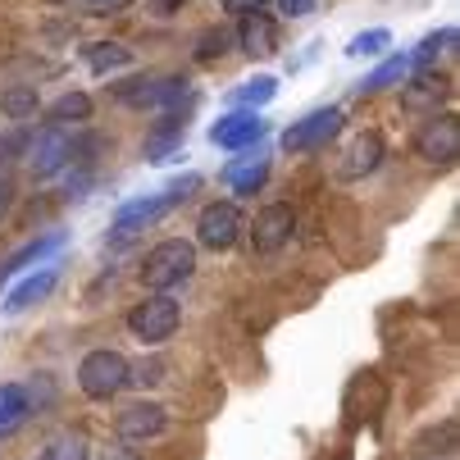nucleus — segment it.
<instances>
[{
  "instance_id": "f257e3e1",
  "label": "nucleus",
  "mask_w": 460,
  "mask_h": 460,
  "mask_svg": "<svg viewBox=\"0 0 460 460\" xmlns=\"http://www.w3.org/2000/svg\"><path fill=\"white\" fill-rule=\"evenodd\" d=\"M201 187V178L196 173H187L182 182H173V187H164L160 196H146V201H128V206H119V215H114V224H110V246H128L137 233H146V224H155L160 215H169L178 201H187V191H196Z\"/></svg>"
},
{
  "instance_id": "f03ea898",
  "label": "nucleus",
  "mask_w": 460,
  "mask_h": 460,
  "mask_svg": "<svg viewBox=\"0 0 460 460\" xmlns=\"http://www.w3.org/2000/svg\"><path fill=\"white\" fill-rule=\"evenodd\" d=\"M191 274H196V246L182 242V237H169V242L151 246L146 260H142V288L146 292H173Z\"/></svg>"
},
{
  "instance_id": "7ed1b4c3",
  "label": "nucleus",
  "mask_w": 460,
  "mask_h": 460,
  "mask_svg": "<svg viewBox=\"0 0 460 460\" xmlns=\"http://www.w3.org/2000/svg\"><path fill=\"white\" fill-rule=\"evenodd\" d=\"M178 323H182V305L169 292H151L142 305L128 310V333H133L137 342H146V347L169 342L178 333Z\"/></svg>"
},
{
  "instance_id": "20e7f679",
  "label": "nucleus",
  "mask_w": 460,
  "mask_h": 460,
  "mask_svg": "<svg viewBox=\"0 0 460 460\" xmlns=\"http://www.w3.org/2000/svg\"><path fill=\"white\" fill-rule=\"evenodd\" d=\"M78 387L92 402H110L128 387V360L119 351H87L78 365Z\"/></svg>"
},
{
  "instance_id": "39448f33",
  "label": "nucleus",
  "mask_w": 460,
  "mask_h": 460,
  "mask_svg": "<svg viewBox=\"0 0 460 460\" xmlns=\"http://www.w3.org/2000/svg\"><path fill=\"white\" fill-rule=\"evenodd\" d=\"M110 92H114V101L133 105V110H173L187 96V78H173V74H164V78H128V83H114Z\"/></svg>"
},
{
  "instance_id": "423d86ee",
  "label": "nucleus",
  "mask_w": 460,
  "mask_h": 460,
  "mask_svg": "<svg viewBox=\"0 0 460 460\" xmlns=\"http://www.w3.org/2000/svg\"><path fill=\"white\" fill-rule=\"evenodd\" d=\"M246 233V219L237 210V201H210L201 215H196V242L206 251H233Z\"/></svg>"
},
{
  "instance_id": "0eeeda50",
  "label": "nucleus",
  "mask_w": 460,
  "mask_h": 460,
  "mask_svg": "<svg viewBox=\"0 0 460 460\" xmlns=\"http://www.w3.org/2000/svg\"><path fill=\"white\" fill-rule=\"evenodd\" d=\"M74 155H78V137L69 133V128H59V123H46L41 133L32 137V146H28V164H32L37 178H55L59 169L74 164Z\"/></svg>"
},
{
  "instance_id": "6e6552de",
  "label": "nucleus",
  "mask_w": 460,
  "mask_h": 460,
  "mask_svg": "<svg viewBox=\"0 0 460 460\" xmlns=\"http://www.w3.org/2000/svg\"><path fill=\"white\" fill-rule=\"evenodd\" d=\"M338 133H342V110H338V105H323V110H310L301 123H292V128H288V133H283V151L305 155V151L328 146Z\"/></svg>"
},
{
  "instance_id": "1a4fd4ad",
  "label": "nucleus",
  "mask_w": 460,
  "mask_h": 460,
  "mask_svg": "<svg viewBox=\"0 0 460 460\" xmlns=\"http://www.w3.org/2000/svg\"><path fill=\"white\" fill-rule=\"evenodd\" d=\"M415 155L429 164H451L460 155V119L456 114H429L415 133Z\"/></svg>"
},
{
  "instance_id": "9d476101",
  "label": "nucleus",
  "mask_w": 460,
  "mask_h": 460,
  "mask_svg": "<svg viewBox=\"0 0 460 460\" xmlns=\"http://www.w3.org/2000/svg\"><path fill=\"white\" fill-rule=\"evenodd\" d=\"M292 228H296L292 206L274 201V206H265V210L255 215V224H251V242H255L260 255H274V251H283V246L292 242Z\"/></svg>"
},
{
  "instance_id": "9b49d317",
  "label": "nucleus",
  "mask_w": 460,
  "mask_h": 460,
  "mask_svg": "<svg viewBox=\"0 0 460 460\" xmlns=\"http://www.w3.org/2000/svg\"><path fill=\"white\" fill-rule=\"evenodd\" d=\"M260 137H265V119H260L255 110H233V114H224V119L210 128V142H215L219 151H246V146H255Z\"/></svg>"
},
{
  "instance_id": "f8f14e48",
  "label": "nucleus",
  "mask_w": 460,
  "mask_h": 460,
  "mask_svg": "<svg viewBox=\"0 0 460 460\" xmlns=\"http://www.w3.org/2000/svg\"><path fill=\"white\" fill-rule=\"evenodd\" d=\"M164 429H169V411L155 406V402H137V406L119 411V420H114V433H119L123 442H151V438H160Z\"/></svg>"
},
{
  "instance_id": "ddd939ff",
  "label": "nucleus",
  "mask_w": 460,
  "mask_h": 460,
  "mask_svg": "<svg viewBox=\"0 0 460 460\" xmlns=\"http://www.w3.org/2000/svg\"><path fill=\"white\" fill-rule=\"evenodd\" d=\"M237 46L246 50V55H274L279 50V23L265 14V10H255V14H246L242 23H237Z\"/></svg>"
},
{
  "instance_id": "4468645a",
  "label": "nucleus",
  "mask_w": 460,
  "mask_h": 460,
  "mask_svg": "<svg viewBox=\"0 0 460 460\" xmlns=\"http://www.w3.org/2000/svg\"><path fill=\"white\" fill-rule=\"evenodd\" d=\"M32 415H37V411H32L28 387H23V383H0V442L14 438Z\"/></svg>"
},
{
  "instance_id": "2eb2a0df",
  "label": "nucleus",
  "mask_w": 460,
  "mask_h": 460,
  "mask_svg": "<svg viewBox=\"0 0 460 460\" xmlns=\"http://www.w3.org/2000/svg\"><path fill=\"white\" fill-rule=\"evenodd\" d=\"M59 283V265H46L41 274H32V279H23L10 296H5V305H0V310H5V314H23L28 305H37V301H46L50 296V288Z\"/></svg>"
},
{
  "instance_id": "dca6fc26",
  "label": "nucleus",
  "mask_w": 460,
  "mask_h": 460,
  "mask_svg": "<svg viewBox=\"0 0 460 460\" xmlns=\"http://www.w3.org/2000/svg\"><path fill=\"white\" fill-rule=\"evenodd\" d=\"M378 164H383V137L378 133H360V137H351V146L342 155V178H365Z\"/></svg>"
},
{
  "instance_id": "f3484780",
  "label": "nucleus",
  "mask_w": 460,
  "mask_h": 460,
  "mask_svg": "<svg viewBox=\"0 0 460 460\" xmlns=\"http://www.w3.org/2000/svg\"><path fill=\"white\" fill-rule=\"evenodd\" d=\"M83 59H87V69H92L96 78H105V74H114V69H128V64H133V50H128L123 41H92V46L83 50Z\"/></svg>"
},
{
  "instance_id": "a211bd4d",
  "label": "nucleus",
  "mask_w": 460,
  "mask_h": 460,
  "mask_svg": "<svg viewBox=\"0 0 460 460\" xmlns=\"http://www.w3.org/2000/svg\"><path fill=\"white\" fill-rule=\"evenodd\" d=\"M59 246H64V233H50V237H41V242H28L19 255H10L5 265H0V283L14 279V274H19V270H28V265H41V260H46L50 251H59Z\"/></svg>"
},
{
  "instance_id": "6ab92c4d",
  "label": "nucleus",
  "mask_w": 460,
  "mask_h": 460,
  "mask_svg": "<svg viewBox=\"0 0 460 460\" xmlns=\"http://www.w3.org/2000/svg\"><path fill=\"white\" fill-rule=\"evenodd\" d=\"M224 178L233 182L237 196H255L260 187H265V178H270V164L260 160V155H255V160H237V164L224 169Z\"/></svg>"
},
{
  "instance_id": "aec40b11",
  "label": "nucleus",
  "mask_w": 460,
  "mask_h": 460,
  "mask_svg": "<svg viewBox=\"0 0 460 460\" xmlns=\"http://www.w3.org/2000/svg\"><path fill=\"white\" fill-rule=\"evenodd\" d=\"M46 119H50V123H59V128H69V123H87V119H92V96H87V92H64V96L46 110Z\"/></svg>"
},
{
  "instance_id": "412c9836",
  "label": "nucleus",
  "mask_w": 460,
  "mask_h": 460,
  "mask_svg": "<svg viewBox=\"0 0 460 460\" xmlns=\"http://www.w3.org/2000/svg\"><path fill=\"white\" fill-rule=\"evenodd\" d=\"M406 74H411V55H392V59H383V64H378V69H374L356 92H365V96H369V92H383V87H397V83H406Z\"/></svg>"
},
{
  "instance_id": "4be33fe9",
  "label": "nucleus",
  "mask_w": 460,
  "mask_h": 460,
  "mask_svg": "<svg viewBox=\"0 0 460 460\" xmlns=\"http://www.w3.org/2000/svg\"><path fill=\"white\" fill-rule=\"evenodd\" d=\"M442 96H447V83L438 74H420L411 83V92H406V110H433L438 114V101Z\"/></svg>"
},
{
  "instance_id": "5701e85b",
  "label": "nucleus",
  "mask_w": 460,
  "mask_h": 460,
  "mask_svg": "<svg viewBox=\"0 0 460 460\" xmlns=\"http://www.w3.org/2000/svg\"><path fill=\"white\" fill-rule=\"evenodd\" d=\"M279 96V78H270V74H260V78H251V83H242V87H233V105H246V110H255V105H270Z\"/></svg>"
},
{
  "instance_id": "b1692460",
  "label": "nucleus",
  "mask_w": 460,
  "mask_h": 460,
  "mask_svg": "<svg viewBox=\"0 0 460 460\" xmlns=\"http://www.w3.org/2000/svg\"><path fill=\"white\" fill-rule=\"evenodd\" d=\"M37 110H41V96H37V87H10V92H0V114H10L14 123L32 119Z\"/></svg>"
},
{
  "instance_id": "393cba45",
  "label": "nucleus",
  "mask_w": 460,
  "mask_h": 460,
  "mask_svg": "<svg viewBox=\"0 0 460 460\" xmlns=\"http://www.w3.org/2000/svg\"><path fill=\"white\" fill-rule=\"evenodd\" d=\"M87 438L83 433H55L46 447H41V460H92L87 456Z\"/></svg>"
},
{
  "instance_id": "a878e982",
  "label": "nucleus",
  "mask_w": 460,
  "mask_h": 460,
  "mask_svg": "<svg viewBox=\"0 0 460 460\" xmlns=\"http://www.w3.org/2000/svg\"><path fill=\"white\" fill-rule=\"evenodd\" d=\"M387 46H392V32H387V28H369V32H360V37L347 41V55H351V59H374V55H383Z\"/></svg>"
},
{
  "instance_id": "bb28decb",
  "label": "nucleus",
  "mask_w": 460,
  "mask_h": 460,
  "mask_svg": "<svg viewBox=\"0 0 460 460\" xmlns=\"http://www.w3.org/2000/svg\"><path fill=\"white\" fill-rule=\"evenodd\" d=\"M442 46H456V28H442V32L424 37V41H420V50L411 55V69H415V64H420V69H429V64L438 59V50H442Z\"/></svg>"
},
{
  "instance_id": "cd10ccee",
  "label": "nucleus",
  "mask_w": 460,
  "mask_h": 460,
  "mask_svg": "<svg viewBox=\"0 0 460 460\" xmlns=\"http://www.w3.org/2000/svg\"><path fill=\"white\" fill-rule=\"evenodd\" d=\"M182 128H187V123H178V114H164V119H160V128H155V137L146 142V151L160 160V155H164V151H169V146L182 137Z\"/></svg>"
},
{
  "instance_id": "c85d7f7f",
  "label": "nucleus",
  "mask_w": 460,
  "mask_h": 460,
  "mask_svg": "<svg viewBox=\"0 0 460 460\" xmlns=\"http://www.w3.org/2000/svg\"><path fill=\"white\" fill-rule=\"evenodd\" d=\"M228 41H233V37H228L224 28H206L201 37H196V50H191V55L201 59V64H210V59H219V55L228 50Z\"/></svg>"
},
{
  "instance_id": "c756f323",
  "label": "nucleus",
  "mask_w": 460,
  "mask_h": 460,
  "mask_svg": "<svg viewBox=\"0 0 460 460\" xmlns=\"http://www.w3.org/2000/svg\"><path fill=\"white\" fill-rule=\"evenodd\" d=\"M32 146V128H23V123H14L5 137H0V160H19L23 151Z\"/></svg>"
},
{
  "instance_id": "7c9ffc66",
  "label": "nucleus",
  "mask_w": 460,
  "mask_h": 460,
  "mask_svg": "<svg viewBox=\"0 0 460 460\" xmlns=\"http://www.w3.org/2000/svg\"><path fill=\"white\" fill-rule=\"evenodd\" d=\"M128 383H137V387H155V383H164V360H142V365H128Z\"/></svg>"
},
{
  "instance_id": "2f4dec72",
  "label": "nucleus",
  "mask_w": 460,
  "mask_h": 460,
  "mask_svg": "<svg viewBox=\"0 0 460 460\" xmlns=\"http://www.w3.org/2000/svg\"><path fill=\"white\" fill-rule=\"evenodd\" d=\"M265 5H270V0H219V10H224V14H237V19L265 10Z\"/></svg>"
},
{
  "instance_id": "473e14b6",
  "label": "nucleus",
  "mask_w": 460,
  "mask_h": 460,
  "mask_svg": "<svg viewBox=\"0 0 460 460\" xmlns=\"http://www.w3.org/2000/svg\"><path fill=\"white\" fill-rule=\"evenodd\" d=\"M78 5H83L87 14H119V10L133 5V0H78Z\"/></svg>"
},
{
  "instance_id": "72a5a7b5",
  "label": "nucleus",
  "mask_w": 460,
  "mask_h": 460,
  "mask_svg": "<svg viewBox=\"0 0 460 460\" xmlns=\"http://www.w3.org/2000/svg\"><path fill=\"white\" fill-rule=\"evenodd\" d=\"M314 10V0H279V14H288V19H305Z\"/></svg>"
},
{
  "instance_id": "f704fd0d",
  "label": "nucleus",
  "mask_w": 460,
  "mask_h": 460,
  "mask_svg": "<svg viewBox=\"0 0 460 460\" xmlns=\"http://www.w3.org/2000/svg\"><path fill=\"white\" fill-rule=\"evenodd\" d=\"M10 206H14V182H10V173L0 169V219L10 215Z\"/></svg>"
},
{
  "instance_id": "c9c22d12",
  "label": "nucleus",
  "mask_w": 460,
  "mask_h": 460,
  "mask_svg": "<svg viewBox=\"0 0 460 460\" xmlns=\"http://www.w3.org/2000/svg\"><path fill=\"white\" fill-rule=\"evenodd\" d=\"M105 460H142V456H137V451H128V447H114Z\"/></svg>"
}]
</instances>
